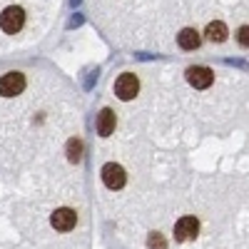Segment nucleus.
I'll return each instance as SVG.
<instances>
[{"instance_id": "nucleus-10", "label": "nucleus", "mask_w": 249, "mask_h": 249, "mask_svg": "<svg viewBox=\"0 0 249 249\" xmlns=\"http://www.w3.org/2000/svg\"><path fill=\"white\" fill-rule=\"evenodd\" d=\"M227 35H230V30H227V25L222 23V20H212L204 30V37L210 40V43H224Z\"/></svg>"}, {"instance_id": "nucleus-9", "label": "nucleus", "mask_w": 249, "mask_h": 249, "mask_svg": "<svg viewBox=\"0 0 249 249\" xmlns=\"http://www.w3.org/2000/svg\"><path fill=\"white\" fill-rule=\"evenodd\" d=\"M115 132V112L110 107H105L97 115V135L100 137H110Z\"/></svg>"}, {"instance_id": "nucleus-7", "label": "nucleus", "mask_w": 249, "mask_h": 249, "mask_svg": "<svg viewBox=\"0 0 249 249\" xmlns=\"http://www.w3.org/2000/svg\"><path fill=\"white\" fill-rule=\"evenodd\" d=\"M197 232H199V222L195 217H182L175 224V239L177 242H190L197 237Z\"/></svg>"}, {"instance_id": "nucleus-6", "label": "nucleus", "mask_w": 249, "mask_h": 249, "mask_svg": "<svg viewBox=\"0 0 249 249\" xmlns=\"http://www.w3.org/2000/svg\"><path fill=\"white\" fill-rule=\"evenodd\" d=\"M50 222H53V227L57 232H70L72 227L77 224V214H75V210L60 207V210H55V214L50 217Z\"/></svg>"}, {"instance_id": "nucleus-13", "label": "nucleus", "mask_w": 249, "mask_h": 249, "mask_svg": "<svg viewBox=\"0 0 249 249\" xmlns=\"http://www.w3.org/2000/svg\"><path fill=\"white\" fill-rule=\"evenodd\" d=\"M237 43H239L242 48H249V25H242V28L237 30Z\"/></svg>"}, {"instance_id": "nucleus-8", "label": "nucleus", "mask_w": 249, "mask_h": 249, "mask_svg": "<svg viewBox=\"0 0 249 249\" xmlns=\"http://www.w3.org/2000/svg\"><path fill=\"white\" fill-rule=\"evenodd\" d=\"M177 45H179L182 50H197V48L202 45V35H199L195 28H184V30H179V35H177Z\"/></svg>"}, {"instance_id": "nucleus-3", "label": "nucleus", "mask_w": 249, "mask_h": 249, "mask_svg": "<svg viewBox=\"0 0 249 249\" xmlns=\"http://www.w3.org/2000/svg\"><path fill=\"white\" fill-rule=\"evenodd\" d=\"M187 82L195 88V90H207L214 82V72L204 65H195V68H187Z\"/></svg>"}, {"instance_id": "nucleus-12", "label": "nucleus", "mask_w": 249, "mask_h": 249, "mask_svg": "<svg viewBox=\"0 0 249 249\" xmlns=\"http://www.w3.org/2000/svg\"><path fill=\"white\" fill-rule=\"evenodd\" d=\"M147 247L150 249H167V239H164L162 234H157V232H152L150 239H147Z\"/></svg>"}, {"instance_id": "nucleus-4", "label": "nucleus", "mask_w": 249, "mask_h": 249, "mask_svg": "<svg viewBox=\"0 0 249 249\" xmlns=\"http://www.w3.org/2000/svg\"><path fill=\"white\" fill-rule=\"evenodd\" d=\"M25 90V75L23 72H8L0 77V95L3 97H15Z\"/></svg>"}, {"instance_id": "nucleus-11", "label": "nucleus", "mask_w": 249, "mask_h": 249, "mask_svg": "<svg viewBox=\"0 0 249 249\" xmlns=\"http://www.w3.org/2000/svg\"><path fill=\"white\" fill-rule=\"evenodd\" d=\"M68 160H70V162H75V164L82 160V140L72 137V140L68 142Z\"/></svg>"}, {"instance_id": "nucleus-1", "label": "nucleus", "mask_w": 249, "mask_h": 249, "mask_svg": "<svg viewBox=\"0 0 249 249\" xmlns=\"http://www.w3.org/2000/svg\"><path fill=\"white\" fill-rule=\"evenodd\" d=\"M137 92H140V80H137V75H132V72H122V75L115 80V95H117L122 102L135 100Z\"/></svg>"}, {"instance_id": "nucleus-5", "label": "nucleus", "mask_w": 249, "mask_h": 249, "mask_svg": "<svg viewBox=\"0 0 249 249\" xmlns=\"http://www.w3.org/2000/svg\"><path fill=\"white\" fill-rule=\"evenodd\" d=\"M102 182H105V187H110V190H122L124 182H127V175H124V170L120 167V164L115 162H107L105 167H102Z\"/></svg>"}, {"instance_id": "nucleus-2", "label": "nucleus", "mask_w": 249, "mask_h": 249, "mask_svg": "<svg viewBox=\"0 0 249 249\" xmlns=\"http://www.w3.org/2000/svg\"><path fill=\"white\" fill-rule=\"evenodd\" d=\"M23 23H25V13L18 5H10V8H5L3 13H0V28H3L5 33H10V35L20 33Z\"/></svg>"}]
</instances>
